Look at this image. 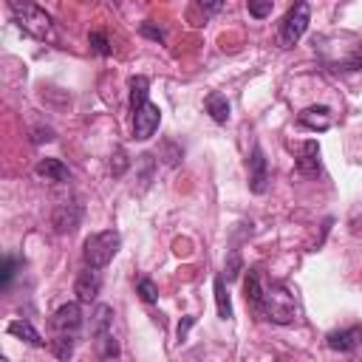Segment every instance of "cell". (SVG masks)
Masks as SVG:
<instances>
[{"mask_svg":"<svg viewBox=\"0 0 362 362\" xmlns=\"http://www.w3.org/2000/svg\"><path fill=\"white\" fill-rule=\"evenodd\" d=\"M119 246H122V238H119V232H113V229L96 232V235H90V238L85 240V249H82V260H85V266H93V269H105V266H107V263L116 257Z\"/></svg>","mask_w":362,"mask_h":362,"instance_id":"obj_4","label":"cell"},{"mask_svg":"<svg viewBox=\"0 0 362 362\" xmlns=\"http://www.w3.org/2000/svg\"><path fill=\"white\" fill-rule=\"evenodd\" d=\"M192 322H195V317H184V322L178 325V342H184V339H187V331L192 328Z\"/></svg>","mask_w":362,"mask_h":362,"instance_id":"obj_29","label":"cell"},{"mask_svg":"<svg viewBox=\"0 0 362 362\" xmlns=\"http://www.w3.org/2000/svg\"><path fill=\"white\" fill-rule=\"evenodd\" d=\"M8 334H11V337L25 339V342H28V345H34V348H42V345H45V339L40 337V331H37L28 320H14V322H8Z\"/></svg>","mask_w":362,"mask_h":362,"instance_id":"obj_15","label":"cell"},{"mask_svg":"<svg viewBox=\"0 0 362 362\" xmlns=\"http://www.w3.org/2000/svg\"><path fill=\"white\" fill-rule=\"evenodd\" d=\"M238 272H240V255L232 252V255H229V263H226V269H223V277H226V280H235Z\"/></svg>","mask_w":362,"mask_h":362,"instance_id":"obj_24","label":"cell"},{"mask_svg":"<svg viewBox=\"0 0 362 362\" xmlns=\"http://www.w3.org/2000/svg\"><path fill=\"white\" fill-rule=\"evenodd\" d=\"M34 144H42V141H54V130L51 127H34V136H31Z\"/></svg>","mask_w":362,"mask_h":362,"instance_id":"obj_25","label":"cell"},{"mask_svg":"<svg viewBox=\"0 0 362 362\" xmlns=\"http://www.w3.org/2000/svg\"><path fill=\"white\" fill-rule=\"evenodd\" d=\"M8 11H11L14 23L25 34H31L34 40H54V20L37 3H31V0H8Z\"/></svg>","mask_w":362,"mask_h":362,"instance_id":"obj_3","label":"cell"},{"mask_svg":"<svg viewBox=\"0 0 362 362\" xmlns=\"http://www.w3.org/2000/svg\"><path fill=\"white\" fill-rule=\"evenodd\" d=\"M297 173H303V175H317V173H320V147H317V141L300 144Z\"/></svg>","mask_w":362,"mask_h":362,"instance_id":"obj_11","label":"cell"},{"mask_svg":"<svg viewBox=\"0 0 362 362\" xmlns=\"http://www.w3.org/2000/svg\"><path fill=\"white\" fill-rule=\"evenodd\" d=\"M48 325H51L54 337L76 339V334H79V328H82V308H79V303H65V305H59V308L51 314Z\"/></svg>","mask_w":362,"mask_h":362,"instance_id":"obj_6","label":"cell"},{"mask_svg":"<svg viewBox=\"0 0 362 362\" xmlns=\"http://www.w3.org/2000/svg\"><path fill=\"white\" fill-rule=\"evenodd\" d=\"M88 40H90V45H93V51H96V54H102V57H107V54H110V48H107V37H105V34L93 31Z\"/></svg>","mask_w":362,"mask_h":362,"instance_id":"obj_23","label":"cell"},{"mask_svg":"<svg viewBox=\"0 0 362 362\" xmlns=\"http://www.w3.org/2000/svg\"><path fill=\"white\" fill-rule=\"evenodd\" d=\"M297 119H300V124H303V127H311V130H328V127H331V110H328L325 105L305 107Z\"/></svg>","mask_w":362,"mask_h":362,"instance_id":"obj_13","label":"cell"},{"mask_svg":"<svg viewBox=\"0 0 362 362\" xmlns=\"http://www.w3.org/2000/svg\"><path fill=\"white\" fill-rule=\"evenodd\" d=\"M356 62H359V65H362V48H359V51H356Z\"/></svg>","mask_w":362,"mask_h":362,"instance_id":"obj_30","label":"cell"},{"mask_svg":"<svg viewBox=\"0 0 362 362\" xmlns=\"http://www.w3.org/2000/svg\"><path fill=\"white\" fill-rule=\"evenodd\" d=\"M136 291H139V297H141L144 303H156V300H158V288H156V283H153L150 277H141V280L136 283Z\"/></svg>","mask_w":362,"mask_h":362,"instance_id":"obj_19","label":"cell"},{"mask_svg":"<svg viewBox=\"0 0 362 362\" xmlns=\"http://www.w3.org/2000/svg\"><path fill=\"white\" fill-rule=\"evenodd\" d=\"M141 34H144V37H153V40H158V42L164 40V31H161V28H153L150 23H144V25H141Z\"/></svg>","mask_w":362,"mask_h":362,"instance_id":"obj_27","label":"cell"},{"mask_svg":"<svg viewBox=\"0 0 362 362\" xmlns=\"http://www.w3.org/2000/svg\"><path fill=\"white\" fill-rule=\"evenodd\" d=\"M243 291H246V303H249V305L257 311L260 297H263V277H260V272H257V269H249V272H246Z\"/></svg>","mask_w":362,"mask_h":362,"instance_id":"obj_16","label":"cell"},{"mask_svg":"<svg viewBox=\"0 0 362 362\" xmlns=\"http://www.w3.org/2000/svg\"><path fill=\"white\" fill-rule=\"evenodd\" d=\"M34 173H37L40 178H45V181H54V184H65V181L71 178L68 167H65L59 158H42V161H37Z\"/></svg>","mask_w":362,"mask_h":362,"instance_id":"obj_12","label":"cell"},{"mask_svg":"<svg viewBox=\"0 0 362 362\" xmlns=\"http://www.w3.org/2000/svg\"><path fill=\"white\" fill-rule=\"evenodd\" d=\"M127 85H130L133 139L136 141H147L158 130V124H161V110H158V105H153L147 99V88H150V79L147 76H133Z\"/></svg>","mask_w":362,"mask_h":362,"instance_id":"obj_1","label":"cell"},{"mask_svg":"<svg viewBox=\"0 0 362 362\" xmlns=\"http://www.w3.org/2000/svg\"><path fill=\"white\" fill-rule=\"evenodd\" d=\"M266 181H269V167H266V156L263 150L255 144L252 156H249V189L252 192H266Z\"/></svg>","mask_w":362,"mask_h":362,"instance_id":"obj_10","label":"cell"},{"mask_svg":"<svg viewBox=\"0 0 362 362\" xmlns=\"http://www.w3.org/2000/svg\"><path fill=\"white\" fill-rule=\"evenodd\" d=\"M308 23H311L308 3H305V0H297L294 8H288V14L283 17V25H280V34H277L280 45H283V48H291V45L305 34Z\"/></svg>","mask_w":362,"mask_h":362,"instance_id":"obj_5","label":"cell"},{"mask_svg":"<svg viewBox=\"0 0 362 362\" xmlns=\"http://www.w3.org/2000/svg\"><path fill=\"white\" fill-rule=\"evenodd\" d=\"M99 288H102V274H99V269H93V266H88V269L76 277V283H74V294H76L79 303L96 300V297H99Z\"/></svg>","mask_w":362,"mask_h":362,"instance_id":"obj_8","label":"cell"},{"mask_svg":"<svg viewBox=\"0 0 362 362\" xmlns=\"http://www.w3.org/2000/svg\"><path fill=\"white\" fill-rule=\"evenodd\" d=\"M51 221H54V229H57L59 235L74 232V229L79 226V221H82V204H79L76 198L57 204V209H54V218H51Z\"/></svg>","mask_w":362,"mask_h":362,"instance_id":"obj_7","label":"cell"},{"mask_svg":"<svg viewBox=\"0 0 362 362\" xmlns=\"http://www.w3.org/2000/svg\"><path fill=\"white\" fill-rule=\"evenodd\" d=\"M257 311L277 325H288L297 317V303L283 283H263V297H260Z\"/></svg>","mask_w":362,"mask_h":362,"instance_id":"obj_2","label":"cell"},{"mask_svg":"<svg viewBox=\"0 0 362 362\" xmlns=\"http://www.w3.org/2000/svg\"><path fill=\"white\" fill-rule=\"evenodd\" d=\"M215 305H218V317L221 320H232V303H229L223 277H215Z\"/></svg>","mask_w":362,"mask_h":362,"instance_id":"obj_18","label":"cell"},{"mask_svg":"<svg viewBox=\"0 0 362 362\" xmlns=\"http://www.w3.org/2000/svg\"><path fill=\"white\" fill-rule=\"evenodd\" d=\"M325 339H328V348H331V351L351 354V351L362 348V325H351V328H342V331H331Z\"/></svg>","mask_w":362,"mask_h":362,"instance_id":"obj_9","label":"cell"},{"mask_svg":"<svg viewBox=\"0 0 362 362\" xmlns=\"http://www.w3.org/2000/svg\"><path fill=\"white\" fill-rule=\"evenodd\" d=\"M201 3V8L206 11V14H215V11H221V6H223V0H198Z\"/></svg>","mask_w":362,"mask_h":362,"instance_id":"obj_28","label":"cell"},{"mask_svg":"<svg viewBox=\"0 0 362 362\" xmlns=\"http://www.w3.org/2000/svg\"><path fill=\"white\" fill-rule=\"evenodd\" d=\"M127 164H130V161H127V153H124V150H116V153L110 156V173H113V175H124Z\"/></svg>","mask_w":362,"mask_h":362,"instance_id":"obj_21","label":"cell"},{"mask_svg":"<svg viewBox=\"0 0 362 362\" xmlns=\"http://www.w3.org/2000/svg\"><path fill=\"white\" fill-rule=\"evenodd\" d=\"M206 113L218 122V124H226L229 122V102L223 93H209L206 96Z\"/></svg>","mask_w":362,"mask_h":362,"instance_id":"obj_17","label":"cell"},{"mask_svg":"<svg viewBox=\"0 0 362 362\" xmlns=\"http://www.w3.org/2000/svg\"><path fill=\"white\" fill-rule=\"evenodd\" d=\"M272 0H249V14L255 17V20H263V17H269L272 14Z\"/></svg>","mask_w":362,"mask_h":362,"instance_id":"obj_20","label":"cell"},{"mask_svg":"<svg viewBox=\"0 0 362 362\" xmlns=\"http://www.w3.org/2000/svg\"><path fill=\"white\" fill-rule=\"evenodd\" d=\"M110 325H113V308L105 305V303L96 305V308H93V317H90V337H93V339H102V337L113 334Z\"/></svg>","mask_w":362,"mask_h":362,"instance_id":"obj_14","label":"cell"},{"mask_svg":"<svg viewBox=\"0 0 362 362\" xmlns=\"http://www.w3.org/2000/svg\"><path fill=\"white\" fill-rule=\"evenodd\" d=\"M96 342H99V354H102V356H119V345H116L113 334H107V337H102V339H96Z\"/></svg>","mask_w":362,"mask_h":362,"instance_id":"obj_22","label":"cell"},{"mask_svg":"<svg viewBox=\"0 0 362 362\" xmlns=\"http://www.w3.org/2000/svg\"><path fill=\"white\" fill-rule=\"evenodd\" d=\"M14 269H17V260H14V257H6V263H3V286H8V283H11Z\"/></svg>","mask_w":362,"mask_h":362,"instance_id":"obj_26","label":"cell"}]
</instances>
